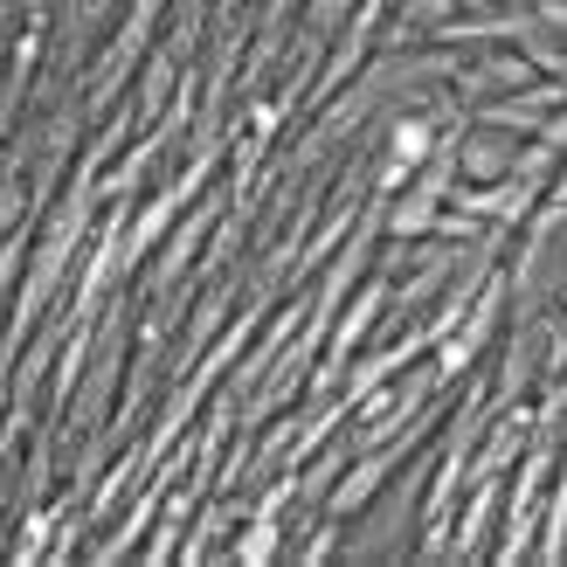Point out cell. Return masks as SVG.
<instances>
[{
  "label": "cell",
  "mask_w": 567,
  "mask_h": 567,
  "mask_svg": "<svg viewBox=\"0 0 567 567\" xmlns=\"http://www.w3.org/2000/svg\"><path fill=\"white\" fill-rule=\"evenodd\" d=\"M464 166H471V181H492V174H505V153H498V138H471Z\"/></svg>",
  "instance_id": "6da1fadb"
},
{
  "label": "cell",
  "mask_w": 567,
  "mask_h": 567,
  "mask_svg": "<svg viewBox=\"0 0 567 567\" xmlns=\"http://www.w3.org/2000/svg\"><path fill=\"white\" fill-rule=\"evenodd\" d=\"M0 42H8V8H0Z\"/></svg>",
  "instance_id": "7a4b0ae2"
}]
</instances>
